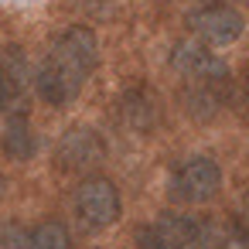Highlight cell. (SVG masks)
<instances>
[{"mask_svg": "<svg viewBox=\"0 0 249 249\" xmlns=\"http://www.w3.org/2000/svg\"><path fill=\"white\" fill-rule=\"evenodd\" d=\"M31 249H72V229L62 218H41L35 229H28Z\"/></svg>", "mask_w": 249, "mask_h": 249, "instance_id": "8fae6325", "label": "cell"}, {"mask_svg": "<svg viewBox=\"0 0 249 249\" xmlns=\"http://www.w3.org/2000/svg\"><path fill=\"white\" fill-rule=\"evenodd\" d=\"M137 249H188L181 239H174L167 229H160L157 222H143L140 229H137Z\"/></svg>", "mask_w": 249, "mask_h": 249, "instance_id": "7c38bea8", "label": "cell"}, {"mask_svg": "<svg viewBox=\"0 0 249 249\" xmlns=\"http://www.w3.org/2000/svg\"><path fill=\"white\" fill-rule=\"evenodd\" d=\"M96 69H99L96 31L89 24H69L45 52L35 72V89L48 106H69L79 99Z\"/></svg>", "mask_w": 249, "mask_h": 249, "instance_id": "6da1fadb", "label": "cell"}, {"mask_svg": "<svg viewBox=\"0 0 249 249\" xmlns=\"http://www.w3.org/2000/svg\"><path fill=\"white\" fill-rule=\"evenodd\" d=\"M191 249H249V222L229 215H198Z\"/></svg>", "mask_w": 249, "mask_h": 249, "instance_id": "52a82bcc", "label": "cell"}, {"mask_svg": "<svg viewBox=\"0 0 249 249\" xmlns=\"http://www.w3.org/2000/svg\"><path fill=\"white\" fill-rule=\"evenodd\" d=\"M218 191H222V164L208 154L184 157L167 178V195L181 205H205Z\"/></svg>", "mask_w": 249, "mask_h": 249, "instance_id": "3957f363", "label": "cell"}, {"mask_svg": "<svg viewBox=\"0 0 249 249\" xmlns=\"http://www.w3.org/2000/svg\"><path fill=\"white\" fill-rule=\"evenodd\" d=\"M72 208H75V218H79V225L86 232H103V229H109V225L120 222V215H123V195H120V188L109 178L92 174V178H86L75 188Z\"/></svg>", "mask_w": 249, "mask_h": 249, "instance_id": "7a4b0ae2", "label": "cell"}, {"mask_svg": "<svg viewBox=\"0 0 249 249\" xmlns=\"http://www.w3.org/2000/svg\"><path fill=\"white\" fill-rule=\"evenodd\" d=\"M184 28L195 35V41L225 48V45L242 38L246 18L235 7H229V4H201V7H191L184 14Z\"/></svg>", "mask_w": 249, "mask_h": 249, "instance_id": "277c9868", "label": "cell"}, {"mask_svg": "<svg viewBox=\"0 0 249 249\" xmlns=\"http://www.w3.org/2000/svg\"><path fill=\"white\" fill-rule=\"evenodd\" d=\"M4 191H7V178H4V174H0V195H4Z\"/></svg>", "mask_w": 249, "mask_h": 249, "instance_id": "9a60e30c", "label": "cell"}, {"mask_svg": "<svg viewBox=\"0 0 249 249\" xmlns=\"http://www.w3.org/2000/svg\"><path fill=\"white\" fill-rule=\"evenodd\" d=\"M106 160V140L89 123H72L55 143V164L62 171H92Z\"/></svg>", "mask_w": 249, "mask_h": 249, "instance_id": "5b68a950", "label": "cell"}, {"mask_svg": "<svg viewBox=\"0 0 249 249\" xmlns=\"http://www.w3.org/2000/svg\"><path fill=\"white\" fill-rule=\"evenodd\" d=\"M167 65L191 79L195 86H212V82H222L229 75V65L222 55H215L208 45L195 41V38H184V41H174L171 45V55H167Z\"/></svg>", "mask_w": 249, "mask_h": 249, "instance_id": "8992f818", "label": "cell"}, {"mask_svg": "<svg viewBox=\"0 0 249 249\" xmlns=\"http://www.w3.org/2000/svg\"><path fill=\"white\" fill-rule=\"evenodd\" d=\"M120 120H123L130 130H137V133H150V130L157 126V120H160V106H157L154 92H150L147 86L126 89V92L120 96Z\"/></svg>", "mask_w": 249, "mask_h": 249, "instance_id": "ba28073f", "label": "cell"}, {"mask_svg": "<svg viewBox=\"0 0 249 249\" xmlns=\"http://www.w3.org/2000/svg\"><path fill=\"white\" fill-rule=\"evenodd\" d=\"M0 150L11 160H31L38 154V133L28 120V113H11L0 130Z\"/></svg>", "mask_w": 249, "mask_h": 249, "instance_id": "9c48e42d", "label": "cell"}, {"mask_svg": "<svg viewBox=\"0 0 249 249\" xmlns=\"http://www.w3.org/2000/svg\"><path fill=\"white\" fill-rule=\"evenodd\" d=\"M0 249H31V235L21 222H0Z\"/></svg>", "mask_w": 249, "mask_h": 249, "instance_id": "5bb4252c", "label": "cell"}, {"mask_svg": "<svg viewBox=\"0 0 249 249\" xmlns=\"http://www.w3.org/2000/svg\"><path fill=\"white\" fill-rule=\"evenodd\" d=\"M28 82V62L21 48H0V113H4Z\"/></svg>", "mask_w": 249, "mask_h": 249, "instance_id": "30bf717a", "label": "cell"}, {"mask_svg": "<svg viewBox=\"0 0 249 249\" xmlns=\"http://www.w3.org/2000/svg\"><path fill=\"white\" fill-rule=\"evenodd\" d=\"M181 99H184V109H188V116L212 120V116L218 113V96H215L208 86H195V89H188Z\"/></svg>", "mask_w": 249, "mask_h": 249, "instance_id": "4fadbf2b", "label": "cell"}]
</instances>
